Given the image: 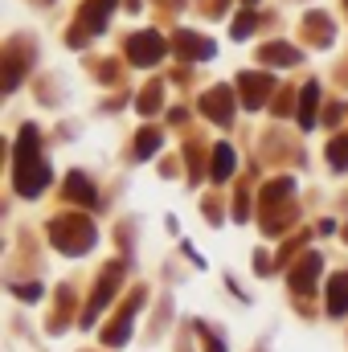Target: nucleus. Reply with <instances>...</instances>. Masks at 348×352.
<instances>
[{"mask_svg": "<svg viewBox=\"0 0 348 352\" xmlns=\"http://www.w3.org/2000/svg\"><path fill=\"white\" fill-rule=\"evenodd\" d=\"M127 54H131L135 66H152V62L164 58V37L152 33V29H144V33H135V37L127 41Z\"/></svg>", "mask_w": 348, "mask_h": 352, "instance_id": "nucleus-1", "label": "nucleus"}, {"mask_svg": "<svg viewBox=\"0 0 348 352\" xmlns=\"http://www.w3.org/2000/svg\"><path fill=\"white\" fill-rule=\"evenodd\" d=\"M45 180H50V168H45L41 160H21V164H17V192L37 197V192L45 188Z\"/></svg>", "mask_w": 348, "mask_h": 352, "instance_id": "nucleus-2", "label": "nucleus"}, {"mask_svg": "<svg viewBox=\"0 0 348 352\" xmlns=\"http://www.w3.org/2000/svg\"><path fill=\"white\" fill-rule=\"evenodd\" d=\"M348 311V274L328 278V316H345Z\"/></svg>", "mask_w": 348, "mask_h": 352, "instance_id": "nucleus-3", "label": "nucleus"}, {"mask_svg": "<svg viewBox=\"0 0 348 352\" xmlns=\"http://www.w3.org/2000/svg\"><path fill=\"white\" fill-rule=\"evenodd\" d=\"M205 111H209V115H213L217 123H226V119L234 115V98H230V90H226V87L213 90V94L205 98Z\"/></svg>", "mask_w": 348, "mask_h": 352, "instance_id": "nucleus-4", "label": "nucleus"}, {"mask_svg": "<svg viewBox=\"0 0 348 352\" xmlns=\"http://www.w3.org/2000/svg\"><path fill=\"white\" fill-rule=\"evenodd\" d=\"M316 98H320V87L307 82L303 94H299V127H312L316 123Z\"/></svg>", "mask_w": 348, "mask_h": 352, "instance_id": "nucleus-5", "label": "nucleus"}, {"mask_svg": "<svg viewBox=\"0 0 348 352\" xmlns=\"http://www.w3.org/2000/svg\"><path fill=\"white\" fill-rule=\"evenodd\" d=\"M111 8H115V0H90V4H87V25H90V33H102V25H107Z\"/></svg>", "mask_w": 348, "mask_h": 352, "instance_id": "nucleus-6", "label": "nucleus"}, {"mask_svg": "<svg viewBox=\"0 0 348 352\" xmlns=\"http://www.w3.org/2000/svg\"><path fill=\"white\" fill-rule=\"evenodd\" d=\"M230 173H234V148L217 144V152H213V180H226Z\"/></svg>", "mask_w": 348, "mask_h": 352, "instance_id": "nucleus-7", "label": "nucleus"}, {"mask_svg": "<svg viewBox=\"0 0 348 352\" xmlns=\"http://www.w3.org/2000/svg\"><path fill=\"white\" fill-rule=\"evenodd\" d=\"M262 58L274 62V66H287V62H299V50H291V45H266Z\"/></svg>", "mask_w": 348, "mask_h": 352, "instance_id": "nucleus-8", "label": "nucleus"}, {"mask_svg": "<svg viewBox=\"0 0 348 352\" xmlns=\"http://www.w3.org/2000/svg\"><path fill=\"white\" fill-rule=\"evenodd\" d=\"M66 188H70V197H74V201H83V205H94V192H90V184H87V176H70V180H66Z\"/></svg>", "mask_w": 348, "mask_h": 352, "instance_id": "nucleus-9", "label": "nucleus"}, {"mask_svg": "<svg viewBox=\"0 0 348 352\" xmlns=\"http://www.w3.org/2000/svg\"><path fill=\"white\" fill-rule=\"evenodd\" d=\"M316 270H320V258H307L303 270L291 278V287H299V291H312V278H316Z\"/></svg>", "mask_w": 348, "mask_h": 352, "instance_id": "nucleus-10", "label": "nucleus"}, {"mask_svg": "<svg viewBox=\"0 0 348 352\" xmlns=\"http://www.w3.org/2000/svg\"><path fill=\"white\" fill-rule=\"evenodd\" d=\"M328 160H332V168H348V135H340V140L328 148Z\"/></svg>", "mask_w": 348, "mask_h": 352, "instance_id": "nucleus-11", "label": "nucleus"}, {"mask_svg": "<svg viewBox=\"0 0 348 352\" xmlns=\"http://www.w3.org/2000/svg\"><path fill=\"white\" fill-rule=\"evenodd\" d=\"M156 144H160V135H156V131H144V135H140V160H148V156L156 152Z\"/></svg>", "mask_w": 348, "mask_h": 352, "instance_id": "nucleus-12", "label": "nucleus"}, {"mask_svg": "<svg viewBox=\"0 0 348 352\" xmlns=\"http://www.w3.org/2000/svg\"><path fill=\"white\" fill-rule=\"evenodd\" d=\"M250 29H254V16H250V12H242V16H238V25H234V37H250Z\"/></svg>", "mask_w": 348, "mask_h": 352, "instance_id": "nucleus-13", "label": "nucleus"}, {"mask_svg": "<svg viewBox=\"0 0 348 352\" xmlns=\"http://www.w3.org/2000/svg\"><path fill=\"white\" fill-rule=\"evenodd\" d=\"M17 295H25V299H37V295H41V287H37V283H33V287H17Z\"/></svg>", "mask_w": 348, "mask_h": 352, "instance_id": "nucleus-14", "label": "nucleus"}]
</instances>
